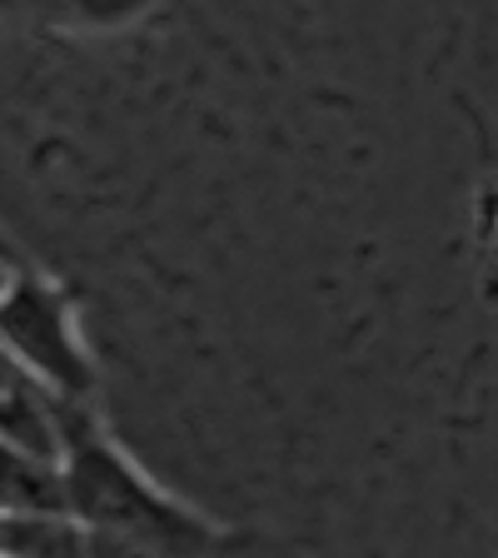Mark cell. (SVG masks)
I'll return each instance as SVG.
<instances>
[{"label": "cell", "mask_w": 498, "mask_h": 558, "mask_svg": "<svg viewBox=\"0 0 498 558\" xmlns=\"http://www.w3.org/2000/svg\"><path fill=\"white\" fill-rule=\"evenodd\" d=\"M0 255H5V259H15V265H25V259H21V255H15V244H11V240H5V230H0Z\"/></svg>", "instance_id": "obj_8"}, {"label": "cell", "mask_w": 498, "mask_h": 558, "mask_svg": "<svg viewBox=\"0 0 498 558\" xmlns=\"http://www.w3.org/2000/svg\"><path fill=\"white\" fill-rule=\"evenodd\" d=\"M0 354L65 399H95V360L85 349L75 300L60 279L21 265L0 294Z\"/></svg>", "instance_id": "obj_2"}, {"label": "cell", "mask_w": 498, "mask_h": 558, "mask_svg": "<svg viewBox=\"0 0 498 558\" xmlns=\"http://www.w3.org/2000/svg\"><path fill=\"white\" fill-rule=\"evenodd\" d=\"M160 0H60V15L81 31H125L139 15H150Z\"/></svg>", "instance_id": "obj_5"}, {"label": "cell", "mask_w": 498, "mask_h": 558, "mask_svg": "<svg viewBox=\"0 0 498 558\" xmlns=\"http://www.w3.org/2000/svg\"><path fill=\"white\" fill-rule=\"evenodd\" d=\"M15 269H21V265H15V259H5V255H0V294L11 290V279H15Z\"/></svg>", "instance_id": "obj_7"}, {"label": "cell", "mask_w": 498, "mask_h": 558, "mask_svg": "<svg viewBox=\"0 0 498 558\" xmlns=\"http://www.w3.org/2000/svg\"><path fill=\"white\" fill-rule=\"evenodd\" d=\"M65 509L90 534H116L130 544L160 548L170 558H215L224 544L220 523L174 499L120 449L105 424H90L65 449Z\"/></svg>", "instance_id": "obj_1"}, {"label": "cell", "mask_w": 498, "mask_h": 558, "mask_svg": "<svg viewBox=\"0 0 498 558\" xmlns=\"http://www.w3.org/2000/svg\"><path fill=\"white\" fill-rule=\"evenodd\" d=\"M5 11H46V15H60V0H0Z\"/></svg>", "instance_id": "obj_6"}, {"label": "cell", "mask_w": 498, "mask_h": 558, "mask_svg": "<svg viewBox=\"0 0 498 558\" xmlns=\"http://www.w3.org/2000/svg\"><path fill=\"white\" fill-rule=\"evenodd\" d=\"M31 513H70L65 469L56 459L0 444V519H31Z\"/></svg>", "instance_id": "obj_3"}, {"label": "cell", "mask_w": 498, "mask_h": 558, "mask_svg": "<svg viewBox=\"0 0 498 558\" xmlns=\"http://www.w3.org/2000/svg\"><path fill=\"white\" fill-rule=\"evenodd\" d=\"M0 558H90V529L70 513L0 519Z\"/></svg>", "instance_id": "obj_4"}]
</instances>
